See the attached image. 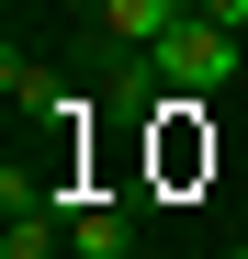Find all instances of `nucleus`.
I'll return each instance as SVG.
<instances>
[{
  "label": "nucleus",
  "mask_w": 248,
  "mask_h": 259,
  "mask_svg": "<svg viewBox=\"0 0 248 259\" xmlns=\"http://www.w3.org/2000/svg\"><path fill=\"white\" fill-rule=\"evenodd\" d=\"M68 214H12V237H0V259H57Z\"/></svg>",
  "instance_id": "nucleus-4"
},
{
  "label": "nucleus",
  "mask_w": 248,
  "mask_h": 259,
  "mask_svg": "<svg viewBox=\"0 0 248 259\" xmlns=\"http://www.w3.org/2000/svg\"><path fill=\"white\" fill-rule=\"evenodd\" d=\"M170 23H192V0H102V34H113V46H158Z\"/></svg>",
  "instance_id": "nucleus-2"
},
{
  "label": "nucleus",
  "mask_w": 248,
  "mask_h": 259,
  "mask_svg": "<svg viewBox=\"0 0 248 259\" xmlns=\"http://www.w3.org/2000/svg\"><path fill=\"white\" fill-rule=\"evenodd\" d=\"M0 91H12L23 113H46V102H57V79H46V68H34V57L12 46V57H0Z\"/></svg>",
  "instance_id": "nucleus-5"
},
{
  "label": "nucleus",
  "mask_w": 248,
  "mask_h": 259,
  "mask_svg": "<svg viewBox=\"0 0 248 259\" xmlns=\"http://www.w3.org/2000/svg\"><path fill=\"white\" fill-rule=\"evenodd\" d=\"M68 248H79V259H124V248H136V226H124V214H91V203H68Z\"/></svg>",
  "instance_id": "nucleus-3"
},
{
  "label": "nucleus",
  "mask_w": 248,
  "mask_h": 259,
  "mask_svg": "<svg viewBox=\"0 0 248 259\" xmlns=\"http://www.w3.org/2000/svg\"><path fill=\"white\" fill-rule=\"evenodd\" d=\"M147 57H158V91H181V102H215L226 79H237V34L192 12V23H170V34H158Z\"/></svg>",
  "instance_id": "nucleus-1"
},
{
  "label": "nucleus",
  "mask_w": 248,
  "mask_h": 259,
  "mask_svg": "<svg viewBox=\"0 0 248 259\" xmlns=\"http://www.w3.org/2000/svg\"><path fill=\"white\" fill-rule=\"evenodd\" d=\"M192 12H203V23H226V34H237V23H248V0H192Z\"/></svg>",
  "instance_id": "nucleus-6"
}]
</instances>
